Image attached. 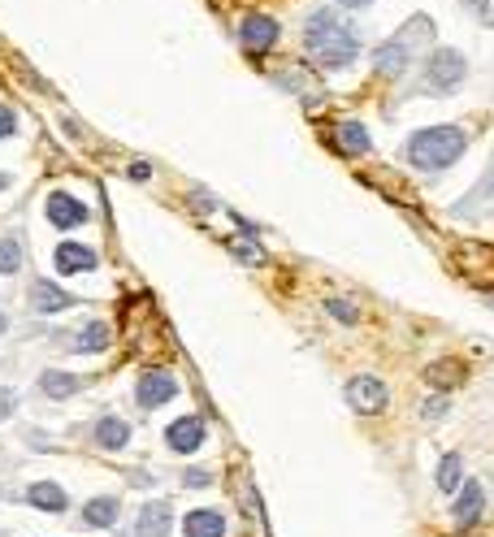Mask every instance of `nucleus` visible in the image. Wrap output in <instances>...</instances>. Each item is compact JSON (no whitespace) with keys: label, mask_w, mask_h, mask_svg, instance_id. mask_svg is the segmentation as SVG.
<instances>
[{"label":"nucleus","mask_w":494,"mask_h":537,"mask_svg":"<svg viewBox=\"0 0 494 537\" xmlns=\"http://www.w3.org/2000/svg\"><path fill=\"white\" fill-rule=\"evenodd\" d=\"M52 265H57V273H91L100 265V252L96 247H87V243H74V239H65V243H57V252H52Z\"/></svg>","instance_id":"nucleus-9"},{"label":"nucleus","mask_w":494,"mask_h":537,"mask_svg":"<svg viewBox=\"0 0 494 537\" xmlns=\"http://www.w3.org/2000/svg\"><path fill=\"white\" fill-rule=\"evenodd\" d=\"M18 269H22V243L13 234H5L0 239V273H18Z\"/></svg>","instance_id":"nucleus-23"},{"label":"nucleus","mask_w":494,"mask_h":537,"mask_svg":"<svg viewBox=\"0 0 494 537\" xmlns=\"http://www.w3.org/2000/svg\"><path fill=\"white\" fill-rule=\"evenodd\" d=\"M26 503H31L35 512H48V516L70 512V494H65L57 481H35V486L26 490Z\"/></svg>","instance_id":"nucleus-14"},{"label":"nucleus","mask_w":494,"mask_h":537,"mask_svg":"<svg viewBox=\"0 0 494 537\" xmlns=\"http://www.w3.org/2000/svg\"><path fill=\"white\" fill-rule=\"evenodd\" d=\"M74 304H78V299H74L70 291H61L57 282H48V278L31 282V308L39 312V317H57V312L74 308Z\"/></svg>","instance_id":"nucleus-10"},{"label":"nucleus","mask_w":494,"mask_h":537,"mask_svg":"<svg viewBox=\"0 0 494 537\" xmlns=\"http://www.w3.org/2000/svg\"><path fill=\"white\" fill-rule=\"evenodd\" d=\"M109 343H113V330H109V321H87L83 330L74 334V351L78 356H100V351H109Z\"/></svg>","instance_id":"nucleus-16"},{"label":"nucleus","mask_w":494,"mask_h":537,"mask_svg":"<svg viewBox=\"0 0 494 537\" xmlns=\"http://www.w3.org/2000/svg\"><path fill=\"white\" fill-rule=\"evenodd\" d=\"M13 130H18V117H13L9 104H0V139H9Z\"/></svg>","instance_id":"nucleus-27"},{"label":"nucleus","mask_w":494,"mask_h":537,"mask_svg":"<svg viewBox=\"0 0 494 537\" xmlns=\"http://www.w3.org/2000/svg\"><path fill=\"white\" fill-rule=\"evenodd\" d=\"M182 537H226V516H221L217 507L187 512V520H182Z\"/></svg>","instance_id":"nucleus-15"},{"label":"nucleus","mask_w":494,"mask_h":537,"mask_svg":"<svg viewBox=\"0 0 494 537\" xmlns=\"http://www.w3.org/2000/svg\"><path fill=\"white\" fill-rule=\"evenodd\" d=\"M208 442V425L200 421V416H178V421H169L165 429V447L169 451H178V455H195Z\"/></svg>","instance_id":"nucleus-6"},{"label":"nucleus","mask_w":494,"mask_h":537,"mask_svg":"<svg viewBox=\"0 0 494 537\" xmlns=\"http://www.w3.org/2000/svg\"><path fill=\"white\" fill-rule=\"evenodd\" d=\"M282 26L278 18H269V13H247V18L239 22V44L252 52V57H260V52H269L273 44H278Z\"/></svg>","instance_id":"nucleus-5"},{"label":"nucleus","mask_w":494,"mask_h":537,"mask_svg":"<svg viewBox=\"0 0 494 537\" xmlns=\"http://www.w3.org/2000/svg\"><path fill=\"white\" fill-rule=\"evenodd\" d=\"M386 399H390V395H386V386L377 382L373 373H356V377L347 382V403H351L356 412L377 416V412H386Z\"/></svg>","instance_id":"nucleus-7"},{"label":"nucleus","mask_w":494,"mask_h":537,"mask_svg":"<svg viewBox=\"0 0 494 537\" xmlns=\"http://www.w3.org/2000/svg\"><path fill=\"white\" fill-rule=\"evenodd\" d=\"M91 447H100V451L130 447V425L122 421V416H100V421L91 425Z\"/></svg>","instance_id":"nucleus-12"},{"label":"nucleus","mask_w":494,"mask_h":537,"mask_svg":"<svg viewBox=\"0 0 494 537\" xmlns=\"http://www.w3.org/2000/svg\"><path fill=\"white\" fill-rule=\"evenodd\" d=\"M169 529H174V507H169L165 499L161 503H143L139 507V525H135V537H169Z\"/></svg>","instance_id":"nucleus-11"},{"label":"nucleus","mask_w":494,"mask_h":537,"mask_svg":"<svg viewBox=\"0 0 494 537\" xmlns=\"http://www.w3.org/2000/svg\"><path fill=\"white\" fill-rule=\"evenodd\" d=\"M304 48L321 70H347V65L360 57L356 22L338 18L334 9H312L304 22Z\"/></svg>","instance_id":"nucleus-1"},{"label":"nucleus","mask_w":494,"mask_h":537,"mask_svg":"<svg viewBox=\"0 0 494 537\" xmlns=\"http://www.w3.org/2000/svg\"><path fill=\"white\" fill-rule=\"evenodd\" d=\"M5 330H9V321H5V312H0V338H5Z\"/></svg>","instance_id":"nucleus-31"},{"label":"nucleus","mask_w":494,"mask_h":537,"mask_svg":"<svg viewBox=\"0 0 494 537\" xmlns=\"http://www.w3.org/2000/svg\"><path fill=\"white\" fill-rule=\"evenodd\" d=\"M434 486L442 490V494H455V490H460L464 486V460H460V455H442V460H438V473H434Z\"/></svg>","instance_id":"nucleus-21"},{"label":"nucleus","mask_w":494,"mask_h":537,"mask_svg":"<svg viewBox=\"0 0 494 537\" xmlns=\"http://www.w3.org/2000/svg\"><path fill=\"white\" fill-rule=\"evenodd\" d=\"M178 395V377L174 373H165V369H148V373H139V386H135V403L143 412H156L161 403H169Z\"/></svg>","instance_id":"nucleus-4"},{"label":"nucleus","mask_w":494,"mask_h":537,"mask_svg":"<svg viewBox=\"0 0 494 537\" xmlns=\"http://www.w3.org/2000/svg\"><path fill=\"white\" fill-rule=\"evenodd\" d=\"M438 416H447V399H442V395L425 403V421H438Z\"/></svg>","instance_id":"nucleus-28"},{"label":"nucleus","mask_w":494,"mask_h":537,"mask_svg":"<svg viewBox=\"0 0 494 537\" xmlns=\"http://www.w3.org/2000/svg\"><path fill=\"white\" fill-rule=\"evenodd\" d=\"M5 182H9V178H5V174H0V191H5Z\"/></svg>","instance_id":"nucleus-33"},{"label":"nucleus","mask_w":494,"mask_h":537,"mask_svg":"<svg viewBox=\"0 0 494 537\" xmlns=\"http://www.w3.org/2000/svg\"><path fill=\"white\" fill-rule=\"evenodd\" d=\"M325 312H330V317H338L343 325H356V321H360V308H351L347 299H330V304H325Z\"/></svg>","instance_id":"nucleus-24"},{"label":"nucleus","mask_w":494,"mask_h":537,"mask_svg":"<svg viewBox=\"0 0 494 537\" xmlns=\"http://www.w3.org/2000/svg\"><path fill=\"white\" fill-rule=\"evenodd\" d=\"M182 486H187V490L200 486V490H204V486H213V477H208L204 468H187V473H182Z\"/></svg>","instance_id":"nucleus-25"},{"label":"nucleus","mask_w":494,"mask_h":537,"mask_svg":"<svg viewBox=\"0 0 494 537\" xmlns=\"http://www.w3.org/2000/svg\"><path fill=\"white\" fill-rule=\"evenodd\" d=\"M334 148L347 152V156H360V152L373 148V139H369V130H364L360 122H338L334 126Z\"/></svg>","instance_id":"nucleus-20"},{"label":"nucleus","mask_w":494,"mask_h":537,"mask_svg":"<svg viewBox=\"0 0 494 537\" xmlns=\"http://www.w3.org/2000/svg\"><path fill=\"white\" fill-rule=\"evenodd\" d=\"M468 152V130L464 126H421L416 135L408 139V156L412 169H421V174H438V169H451L460 156Z\"/></svg>","instance_id":"nucleus-2"},{"label":"nucleus","mask_w":494,"mask_h":537,"mask_svg":"<svg viewBox=\"0 0 494 537\" xmlns=\"http://www.w3.org/2000/svg\"><path fill=\"white\" fill-rule=\"evenodd\" d=\"M39 390H44L48 399H70L83 390V377L65 373V369H48V373H39Z\"/></svg>","instance_id":"nucleus-19"},{"label":"nucleus","mask_w":494,"mask_h":537,"mask_svg":"<svg viewBox=\"0 0 494 537\" xmlns=\"http://www.w3.org/2000/svg\"><path fill=\"white\" fill-rule=\"evenodd\" d=\"M429 386H442V390H451V386H460L464 382V364L460 360H438V364H429Z\"/></svg>","instance_id":"nucleus-22"},{"label":"nucleus","mask_w":494,"mask_h":537,"mask_svg":"<svg viewBox=\"0 0 494 537\" xmlns=\"http://www.w3.org/2000/svg\"><path fill=\"white\" fill-rule=\"evenodd\" d=\"M373 70L386 74V78H395V74L408 70V44H403V35L390 39V44H382V48L373 52Z\"/></svg>","instance_id":"nucleus-18"},{"label":"nucleus","mask_w":494,"mask_h":537,"mask_svg":"<svg viewBox=\"0 0 494 537\" xmlns=\"http://www.w3.org/2000/svg\"><path fill=\"white\" fill-rule=\"evenodd\" d=\"M44 213H48V221H52L57 230H74V226H83V221L91 217L87 204L74 200L70 191H52L48 200H44Z\"/></svg>","instance_id":"nucleus-8"},{"label":"nucleus","mask_w":494,"mask_h":537,"mask_svg":"<svg viewBox=\"0 0 494 537\" xmlns=\"http://www.w3.org/2000/svg\"><path fill=\"white\" fill-rule=\"evenodd\" d=\"M117 516H122V503H117L113 494L87 499V507H83V525H87V529H113Z\"/></svg>","instance_id":"nucleus-17"},{"label":"nucleus","mask_w":494,"mask_h":537,"mask_svg":"<svg viewBox=\"0 0 494 537\" xmlns=\"http://www.w3.org/2000/svg\"><path fill=\"white\" fill-rule=\"evenodd\" d=\"M464 74H468V61L460 57V52L455 48H434L429 52V61H425L421 87L429 91V96H451V91L464 83Z\"/></svg>","instance_id":"nucleus-3"},{"label":"nucleus","mask_w":494,"mask_h":537,"mask_svg":"<svg viewBox=\"0 0 494 537\" xmlns=\"http://www.w3.org/2000/svg\"><path fill=\"white\" fill-rule=\"evenodd\" d=\"M486 191L494 195V169H490V178H486Z\"/></svg>","instance_id":"nucleus-32"},{"label":"nucleus","mask_w":494,"mask_h":537,"mask_svg":"<svg viewBox=\"0 0 494 537\" xmlns=\"http://www.w3.org/2000/svg\"><path fill=\"white\" fill-rule=\"evenodd\" d=\"M13 408H18V390H9V386H0V421H9Z\"/></svg>","instance_id":"nucleus-26"},{"label":"nucleus","mask_w":494,"mask_h":537,"mask_svg":"<svg viewBox=\"0 0 494 537\" xmlns=\"http://www.w3.org/2000/svg\"><path fill=\"white\" fill-rule=\"evenodd\" d=\"M464 5L473 9V13H486V0H464Z\"/></svg>","instance_id":"nucleus-30"},{"label":"nucleus","mask_w":494,"mask_h":537,"mask_svg":"<svg viewBox=\"0 0 494 537\" xmlns=\"http://www.w3.org/2000/svg\"><path fill=\"white\" fill-rule=\"evenodd\" d=\"M455 525L468 529V525H477L481 512H486V490H481V481H464L460 486V499H455Z\"/></svg>","instance_id":"nucleus-13"},{"label":"nucleus","mask_w":494,"mask_h":537,"mask_svg":"<svg viewBox=\"0 0 494 537\" xmlns=\"http://www.w3.org/2000/svg\"><path fill=\"white\" fill-rule=\"evenodd\" d=\"M334 5H343V9H364V5H373V0H334Z\"/></svg>","instance_id":"nucleus-29"}]
</instances>
